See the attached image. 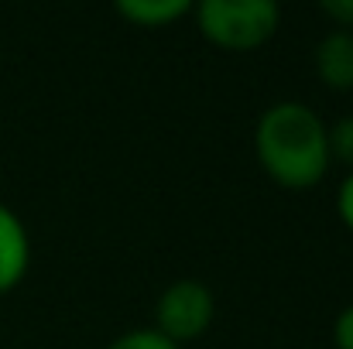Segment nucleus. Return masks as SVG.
I'll return each instance as SVG.
<instances>
[{"mask_svg":"<svg viewBox=\"0 0 353 349\" xmlns=\"http://www.w3.org/2000/svg\"><path fill=\"white\" fill-rule=\"evenodd\" d=\"M254 154L264 175L288 192H305L319 185L333 165L326 123L299 100H281L257 116Z\"/></svg>","mask_w":353,"mask_h":349,"instance_id":"nucleus-1","label":"nucleus"},{"mask_svg":"<svg viewBox=\"0 0 353 349\" xmlns=\"http://www.w3.org/2000/svg\"><path fill=\"white\" fill-rule=\"evenodd\" d=\"M199 34L223 52H254L268 45L281 24L274 0H203L192 7Z\"/></svg>","mask_w":353,"mask_h":349,"instance_id":"nucleus-2","label":"nucleus"},{"mask_svg":"<svg viewBox=\"0 0 353 349\" xmlns=\"http://www.w3.org/2000/svg\"><path fill=\"white\" fill-rule=\"evenodd\" d=\"M216 315V298L203 281L182 277L172 281L154 302V332L172 339L175 346L192 343L210 332Z\"/></svg>","mask_w":353,"mask_h":349,"instance_id":"nucleus-3","label":"nucleus"},{"mask_svg":"<svg viewBox=\"0 0 353 349\" xmlns=\"http://www.w3.org/2000/svg\"><path fill=\"white\" fill-rule=\"evenodd\" d=\"M31 267V236L21 216L0 202V295L14 291Z\"/></svg>","mask_w":353,"mask_h":349,"instance_id":"nucleus-4","label":"nucleus"},{"mask_svg":"<svg viewBox=\"0 0 353 349\" xmlns=\"http://www.w3.org/2000/svg\"><path fill=\"white\" fill-rule=\"evenodd\" d=\"M319 79L333 93L353 89V31H330L312 52Z\"/></svg>","mask_w":353,"mask_h":349,"instance_id":"nucleus-5","label":"nucleus"},{"mask_svg":"<svg viewBox=\"0 0 353 349\" xmlns=\"http://www.w3.org/2000/svg\"><path fill=\"white\" fill-rule=\"evenodd\" d=\"M192 3L185 0H123L117 3V14L130 21L134 28H168L179 17H185Z\"/></svg>","mask_w":353,"mask_h":349,"instance_id":"nucleus-6","label":"nucleus"},{"mask_svg":"<svg viewBox=\"0 0 353 349\" xmlns=\"http://www.w3.org/2000/svg\"><path fill=\"white\" fill-rule=\"evenodd\" d=\"M326 137H330V161H340L353 171V116H343L333 127H326Z\"/></svg>","mask_w":353,"mask_h":349,"instance_id":"nucleus-7","label":"nucleus"},{"mask_svg":"<svg viewBox=\"0 0 353 349\" xmlns=\"http://www.w3.org/2000/svg\"><path fill=\"white\" fill-rule=\"evenodd\" d=\"M107 349H179V346L172 339H165L161 332H154V329H134V332L117 336Z\"/></svg>","mask_w":353,"mask_h":349,"instance_id":"nucleus-8","label":"nucleus"},{"mask_svg":"<svg viewBox=\"0 0 353 349\" xmlns=\"http://www.w3.org/2000/svg\"><path fill=\"white\" fill-rule=\"evenodd\" d=\"M319 10L336 24V31H353V0H323Z\"/></svg>","mask_w":353,"mask_h":349,"instance_id":"nucleus-9","label":"nucleus"},{"mask_svg":"<svg viewBox=\"0 0 353 349\" xmlns=\"http://www.w3.org/2000/svg\"><path fill=\"white\" fill-rule=\"evenodd\" d=\"M336 216L353 233V171H347V178H343V185L336 192Z\"/></svg>","mask_w":353,"mask_h":349,"instance_id":"nucleus-10","label":"nucleus"},{"mask_svg":"<svg viewBox=\"0 0 353 349\" xmlns=\"http://www.w3.org/2000/svg\"><path fill=\"white\" fill-rule=\"evenodd\" d=\"M333 346L336 349H353V305H347L336 322H333Z\"/></svg>","mask_w":353,"mask_h":349,"instance_id":"nucleus-11","label":"nucleus"}]
</instances>
